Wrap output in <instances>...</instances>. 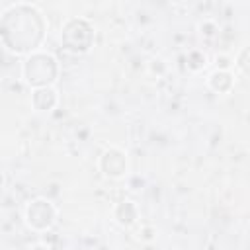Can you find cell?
<instances>
[{
  "label": "cell",
  "instance_id": "obj_1",
  "mask_svg": "<svg viewBox=\"0 0 250 250\" xmlns=\"http://www.w3.org/2000/svg\"><path fill=\"white\" fill-rule=\"evenodd\" d=\"M55 74H57V64L51 55H43V53L31 55L23 64V76L31 86L47 88V84L55 78Z\"/></svg>",
  "mask_w": 250,
  "mask_h": 250
},
{
  "label": "cell",
  "instance_id": "obj_5",
  "mask_svg": "<svg viewBox=\"0 0 250 250\" xmlns=\"http://www.w3.org/2000/svg\"><path fill=\"white\" fill-rule=\"evenodd\" d=\"M209 82H211V86H213L215 90H221V92H223V90H229V88H230V82H232V80H230V76H229L227 72H215Z\"/></svg>",
  "mask_w": 250,
  "mask_h": 250
},
{
  "label": "cell",
  "instance_id": "obj_3",
  "mask_svg": "<svg viewBox=\"0 0 250 250\" xmlns=\"http://www.w3.org/2000/svg\"><path fill=\"white\" fill-rule=\"evenodd\" d=\"M125 168H127L125 156L119 150H107L102 156V170H104V174L117 178V176H121L125 172Z\"/></svg>",
  "mask_w": 250,
  "mask_h": 250
},
{
  "label": "cell",
  "instance_id": "obj_4",
  "mask_svg": "<svg viewBox=\"0 0 250 250\" xmlns=\"http://www.w3.org/2000/svg\"><path fill=\"white\" fill-rule=\"evenodd\" d=\"M115 217H117V221H119L121 225H131V223L135 221V207H133L129 201H125V203H121V205L117 207Z\"/></svg>",
  "mask_w": 250,
  "mask_h": 250
},
{
  "label": "cell",
  "instance_id": "obj_2",
  "mask_svg": "<svg viewBox=\"0 0 250 250\" xmlns=\"http://www.w3.org/2000/svg\"><path fill=\"white\" fill-rule=\"evenodd\" d=\"M25 215H27V223L33 229H47V227H51V223L55 219V209L51 207L49 201L35 199V201L29 203Z\"/></svg>",
  "mask_w": 250,
  "mask_h": 250
}]
</instances>
